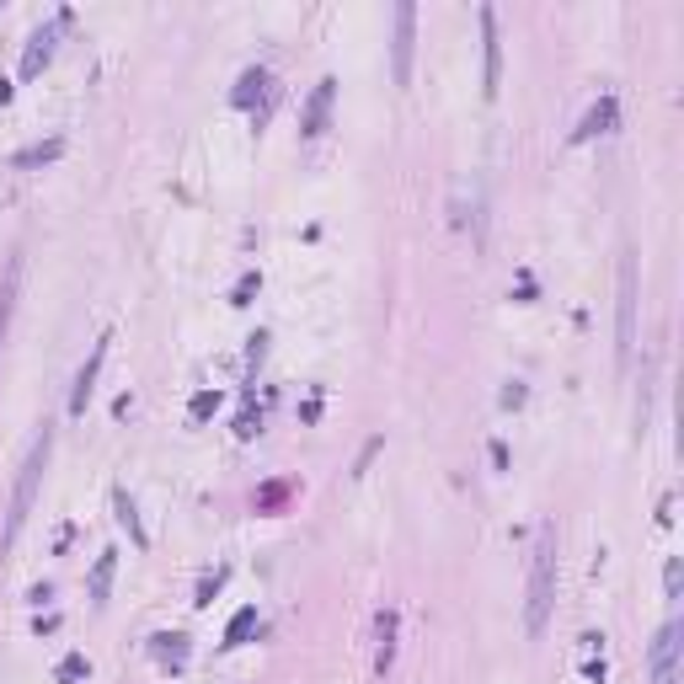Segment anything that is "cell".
Wrapping results in <instances>:
<instances>
[{"label": "cell", "mask_w": 684, "mask_h": 684, "mask_svg": "<svg viewBox=\"0 0 684 684\" xmlns=\"http://www.w3.org/2000/svg\"><path fill=\"white\" fill-rule=\"evenodd\" d=\"M257 428H262V412H241V417H235V433H241V439H252Z\"/></svg>", "instance_id": "603a6c76"}, {"label": "cell", "mask_w": 684, "mask_h": 684, "mask_svg": "<svg viewBox=\"0 0 684 684\" xmlns=\"http://www.w3.org/2000/svg\"><path fill=\"white\" fill-rule=\"evenodd\" d=\"M187 412H193V423H209V417L220 412V391H198V396H193V406H187Z\"/></svg>", "instance_id": "ffe728a7"}, {"label": "cell", "mask_w": 684, "mask_h": 684, "mask_svg": "<svg viewBox=\"0 0 684 684\" xmlns=\"http://www.w3.org/2000/svg\"><path fill=\"white\" fill-rule=\"evenodd\" d=\"M262 353H268V337L257 332V337H252V347H246V369H257V364H262Z\"/></svg>", "instance_id": "d4e9b609"}, {"label": "cell", "mask_w": 684, "mask_h": 684, "mask_svg": "<svg viewBox=\"0 0 684 684\" xmlns=\"http://www.w3.org/2000/svg\"><path fill=\"white\" fill-rule=\"evenodd\" d=\"M16 289H22V257H11L5 279H0V342H5V327H11V310H16Z\"/></svg>", "instance_id": "4fadbf2b"}, {"label": "cell", "mask_w": 684, "mask_h": 684, "mask_svg": "<svg viewBox=\"0 0 684 684\" xmlns=\"http://www.w3.org/2000/svg\"><path fill=\"white\" fill-rule=\"evenodd\" d=\"M684 626L679 621H669V626L658 631V641H652V684H679L684 679V669H679V652H684Z\"/></svg>", "instance_id": "3957f363"}, {"label": "cell", "mask_w": 684, "mask_h": 684, "mask_svg": "<svg viewBox=\"0 0 684 684\" xmlns=\"http://www.w3.org/2000/svg\"><path fill=\"white\" fill-rule=\"evenodd\" d=\"M257 289H262V273H246V279L235 284V299H230V305H252V294H257Z\"/></svg>", "instance_id": "7402d4cb"}, {"label": "cell", "mask_w": 684, "mask_h": 684, "mask_svg": "<svg viewBox=\"0 0 684 684\" xmlns=\"http://www.w3.org/2000/svg\"><path fill=\"white\" fill-rule=\"evenodd\" d=\"M86 674H91V663H86L81 652H70V658H64V663L54 669V679H59V684H75V679H86Z\"/></svg>", "instance_id": "d6986e66"}, {"label": "cell", "mask_w": 684, "mask_h": 684, "mask_svg": "<svg viewBox=\"0 0 684 684\" xmlns=\"http://www.w3.org/2000/svg\"><path fill=\"white\" fill-rule=\"evenodd\" d=\"M113 508H118V524H123V529L134 535V546L145 551V546H150V535H145V524H139V508H134V498H128L123 487H118V492H113Z\"/></svg>", "instance_id": "9a60e30c"}, {"label": "cell", "mask_w": 684, "mask_h": 684, "mask_svg": "<svg viewBox=\"0 0 684 684\" xmlns=\"http://www.w3.org/2000/svg\"><path fill=\"white\" fill-rule=\"evenodd\" d=\"M679 588H684V567H679V556H669V567H663V594L679 599Z\"/></svg>", "instance_id": "44dd1931"}, {"label": "cell", "mask_w": 684, "mask_h": 684, "mask_svg": "<svg viewBox=\"0 0 684 684\" xmlns=\"http://www.w3.org/2000/svg\"><path fill=\"white\" fill-rule=\"evenodd\" d=\"M252 631H257V604L235 610V621H230V631H225V647H241V641H246Z\"/></svg>", "instance_id": "ac0fdd59"}, {"label": "cell", "mask_w": 684, "mask_h": 684, "mask_svg": "<svg viewBox=\"0 0 684 684\" xmlns=\"http://www.w3.org/2000/svg\"><path fill=\"white\" fill-rule=\"evenodd\" d=\"M615 118H621V102H615V97H599V102L583 113V123L572 128V145H588V139L610 134V128H615Z\"/></svg>", "instance_id": "9c48e42d"}, {"label": "cell", "mask_w": 684, "mask_h": 684, "mask_svg": "<svg viewBox=\"0 0 684 684\" xmlns=\"http://www.w3.org/2000/svg\"><path fill=\"white\" fill-rule=\"evenodd\" d=\"M59 156H64V139H43V145H27V150L11 161V166H16V171H33V166H49V161H59Z\"/></svg>", "instance_id": "e0dca14e"}, {"label": "cell", "mask_w": 684, "mask_h": 684, "mask_svg": "<svg viewBox=\"0 0 684 684\" xmlns=\"http://www.w3.org/2000/svg\"><path fill=\"white\" fill-rule=\"evenodd\" d=\"M631 342H636V262L621 257V337H615L621 364L631 358Z\"/></svg>", "instance_id": "ba28073f"}, {"label": "cell", "mask_w": 684, "mask_h": 684, "mask_svg": "<svg viewBox=\"0 0 684 684\" xmlns=\"http://www.w3.org/2000/svg\"><path fill=\"white\" fill-rule=\"evenodd\" d=\"M412 43H417V5H412V0H401V5H396V43H391L396 86H412Z\"/></svg>", "instance_id": "5b68a950"}, {"label": "cell", "mask_w": 684, "mask_h": 684, "mask_svg": "<svg viewBox=\"0 0 684 684\" xmlns=\"http://www.w3.org/2000/svg\"><path fill=\"white\" fill-rule=\"evenodd\" d=\"M220 583H225V572H214V577H204V583H198V604H209V599L220 594Z\"/></svg>", "instance_id": "cb8c5ba5"}, {"label": "cell", "mask_w": 684, "mask_h": 684, "mask_svg": "<svg viewBox=\"0 0 684 684\" xmlns=\"http://www.w3.org/2000/svg\"><path fill=\"white\" fill-rule=\"evenodd\" d=\"M375 636H380V647H375V674H391V663H396V610H380V615H375Z\"/></svg>", "instance_id": "7c38bea8"}, {"label": "cell", "mask_w": 684, "mask_h": 684, "mask_svg": "<svg viewBox=\"0 0 684 684\" xmlns=\"http://www.w3.org/2000/svg\"><path fill=\"white\" fill-rule=\"evenodd\" d=\"M503 81V43H498V11L481 5V97H498Z\"/></svg>", "instance_id": "277c9868"}, {"label": "cell", "mask_w": 684, "mask_h": 684, "mask_svg": "<svg viewBox=\"0 0 684 684\" xmlns=\"http://www.w3.org/2000/svg\"><path fill=\"white\" fill-rule=\"evenodd\" d=\"M332 97H337V81L327 75V81H321V86L310 91V102H305V118H299V134H305V139H316V134L327 128V113H332Z\"/></svg>", "instance_id": "30bf717a"}, {"label": "cell", "mask_w": 684, "mask_h": 684, "mask_svg": "<svg viewBox=\"0 0 684 684\" xmlns=\"http://www.w3.org/2000/svg\"><path fill=\"white\" fill-rule=\"evenodd\" d=\"M108 342H113V332H102V337L91 342L86 364L75 369V385H70V417H81V412H86V401H91V391H97V375H102V358H108Z\"/></svg>", "instance_id": "8992f818"}, {"label": "cell", "mask_w": 684, "mask_h": 684, "mask_svg": "<svg viewBox=\"0 0 684 684\" xmlns=\"http://www.w3.org/2000/svg\"><path fill=\"white\" fill-rule=\"evenodd\" d=\"M268 86H273L268 70H246V75L235 81V97H230V102H235V108H252L257 97H268Z\"/></svg>", "instance_id": "2e32d148"}, {"label": "cell", "mask_w": 684, "mask_h": 684, "mask_svg": "<svg viewBox=\"0 0 684 684\" xmlns=\"http://www.w3.org/2000/svg\"><path fill=\"white\" fill-rule=\"evenodd\" d=\"M556 604V524H540L535 556H529V599H524V631L540 636Z\"/></svg>", "instance_id": "6da1fadb"}, {"label": "cell", "mask_w": 684, "mask_h": 684, "mask_svg": "<svg viewBox=\"0 0 684 684\" xmlns=\"http://www.w3.org/2000/svg\"><path fill=\"white\" fill-rule=\"evenodd\" d=\"M503 406H508V412H513V406H524V385H518V380H508V391H503Z\"/></svg>", "instance_id": "484cf974"}, {"label": "cell", "mask_w": 684, "mask_h": 684, "mask_svg": "<svg viewBox=\"0 0 684 684\" xmlns=\"http://www.w3.org/2000/svg\"><path fill=\"white\" fill-rule=\"evenodd\" d=\"M70 16H54V22H43L33 38H27V54H22V81H38L43 75V64L54 59V43H59V27H64Z\"/></svg>", "instance_id": "52a82bcc"}, {"label": "cell", "mask_w": 684, "mask_h": 684, "mask_svg": "<svg viewBox=\"0 0 684 684\" xmlns=\"http://www.w3.org/2000/svg\"><path fill=\"white\" fill-rule=\"evenodd\" d=\"M113 572H118V551L108 546V551L97 556V567H91V604H108V594H113Z\"/></svg>", "instance_id": "5bb4252c"}, {"label": "cell", "mask_w": 684, "mask_h": 684, "mask_svg": "<svg viewBox=\"0 0 684 684\" xmlns=\"http://www.w3.org/2000/svg\"><path fill=\"white\" fill-rule=\"evenodd\" d=\"M0 102H11V81H0Z\"/></svg>", "instance_id": "4316f807"}, {"label": "cell", "mask_w": 684, "mask_h": 684, "mask_svg": "<svg viewBox=\"0 0 684 684\" xmlns=\"http://www.w3.org/2000/svg\"><path fill=\"white\" fill-rule=\"evenodd\" d=\"M43 465H49V428H43V433L33 439V450H27V465H22V476H16V492H11V513H5V529H0V546H16V535H22L27 513H33V498H38Z\"/></svg>", "instance_id": "7a4b0ae2"}, {"label": "cell", "mask_w": 684, "mask_h": 684, "mask_svg": "<svg viewBox=\"0 0 684 684\" xmlns=\"http://www.w3.org/2000/svg\"><path fill=\"white\" fill-rule=\"evenodd\" d=\"M150 652H156L161 669H187V658H193V647H187L182 631H161V636H150Z\"/></svg>", "instance_id": "8fae6325"}]
</instances>
